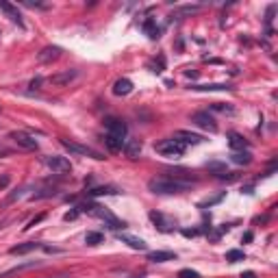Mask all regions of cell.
Segmentation results:
<instances>
[{
	"label": "cell",
	"instance_id": "20",
	"mask_svg": "<svg viewBox=\"0 0 278 278\" xmlns=\"http://www.w3.org/2000/svg\"><path fill=\"white\" fill-rule=\"evenodd\" d=\"M228 146L233 150H243V148H248V142L239 133H228Z\"/></svg>",
	"mask_w": 278,
	"mask_h": 278
},
{
	"label": "cell",
	"instance_id": "23",
	"mask_svg": "<svg viewBox=\"0 0 278 278\" xmlns=\"http://www.w3.org/2000/svg\"><path fill=\"white\" fill-rule=\"evenodd\" d=\"M102 241H104V235L102 233L92 231V233L85 235V243H87V246H98V243H102Z\"/></svg>",
	"mask_w": 278,
	"mask_h": 278
},
{
	"label": "cell",
	"instance_id": "16",
	"mask_svg": "<svg viewBox=\"0 0 278 278\" xmlns=\"http://www.w3.org/2000/svg\"><path fill=\"white\" fill-rule=\"evenodd\" d=\"M148 261H152V263H165V261H176V255H174V252L157 250V252H150Z\"/></svg>",
	"mask_w": 278,
	"mask_h": 278
},
{
	"label": "cell",
	"instance_id": "29",
	"mask_svg": "<svg viewBox=\"0 0 278 278\" xmlns=\"http://www.w3.org/2000/svg\"><path fill=\"white\" fill-rule=\"evenodd\" d=\"M42 219H44V215H37L35 219H31V222H29V226H26V228H31V226H35L37 222H42Z\"/></svg>",
	"mask_w": 278,
	"mask_h": 278
},
{
	"label": "cell",
	"instance_id": "5",
	"mask_svg": "<svg viewBox=\"0 0 278 278\" xmlns=\"http://www.w3.org/2000/svg\"><path fill=\"white\" fill-rule=\"evenodd\" d=\"M42 161L52 174H70L72 172V163L65 157H44Z\"/></svg>",
	"mask_w": 278,
	"mask_h": 278
},
{
	"label": "cell",
	"instance_id": "28",
	"mask_svg": "<svg viewBox=\"0 0 278 278\" xmlns=\"http://www.w3.org/2000/svg\"><path fill=\"white\" fill-rule=\"evenodd\" d=\"M78 213H80V211H78V209H74V211H70V213H65V222H70V219H76V217H78Z\"/></svg>",
	"mask_w": 278,
	"mask_h": 278
},
{
	"label": "cell",
	"instance_id": "9",
	"mask_svg": "<svg viewBox=\"0 0 278 278\" xmlns=\"http://www.w3.org/2000/svg\"><path fill=\"white\" fill-rule=\"evenodd\" d=\"M61 48L59 46H46L44 50H39L37 52V61L39 63H50V61H57L61 57Z\"/></svg>",
	"mask_w": 278,
	"mask_h": 278
},
{
	"label": "cell",
	"instance_id": "22",
	"mask_svg": "<svg viewBox=\"0 0 278 278\" xmlns=\"http://www.w3.org/2000/svg\"><path fill=\"white\" fill-rule=\"evenodd\" d=\"M104 144H107V148L111 150V152H118V150H122V139H118V137H113V135H104Z\"/></svg>",
	"mask_w": 278,
	"mask_h": 278
},
{
	"label": "cell",
	"instance_id": "26",
	"mask_svg": "<svg viewBox=\"0 0 278 278\" xmlns=\"http://www.w3.org/2000/svg\"><path fill=\"white\" fill-rule=\"evenodd\" d=\"M107 193H118L113 187H96V189L89 191V196H107Z\"/></svg>",
	"mask_w": 278,
	"mask_h": 278
},
{
	"label": "cell",
	"instance_id": "17",
	"mask_svg": "<svg viewBox=\"0 0 278 278\" xmlns=\"http://www.w3.org/2000/svg\"><path fill=\"white\" fill-rule=\"evenodd\" d=\"M130 92H133V83H130L128 78L116 80V85H113V94H116V96H128Z\"/></svg>",
	"mask_w": 278,
	"mask_h": 278
},
{
	"label": "cell",
	"instance_id": "6",
	"mask_svg": "<svg viewBox=\"0 0 278 278\" xmlns=\"http://www.w3.org/2000/svg\"><path fill=\"white\" fill-rule=\"evenodd\" d=\"M9 137L13 139L15 146H20L22 150H37L39 148L37 139L33 135H29V133H24V130H13V133H9Z\"/></svg>",
	"mask_w": 278,
	"mask_h": 278
},
{
	"label": "cell",
	"instance_id": "18",
	"mask_svg": "<svg viewBox=\"0 0 278 278\" xmlns=\"http://www.w3.org/2000/svg\"><path fill=\"white\" fill-rule=\"evenodd\" d=\"M124 152L128 159H137L139 154H142V142H139V139H130L124 146Z\"/></svg>",
	"mask_w": 278,
	"mask_h": 278
},
{
	"label": "cell",
	"instance_id": "33",
	"mask_svg": "<svg viewBox=\"0 0 278 278\" xmlns=\"http://www.w3.org/2000/svg\"><path fill=\"white\" fill-rule=\"evenodd\" d=\"M0 228H3V224H0Z\"/></svg>",
	"mask_w": 278,
	"mask_h": 278
},
{
	"label": "cell",
	"instance_id": "24",
	"mask_svg": "<svg viewBox=\"0 0 278 278\" xmlns=\"http://www.w3.org/2000/svg\"><path fill=\"white\" fill-rule=\"evenodd\" d=\"M144 31L148 33V35H150L152 39H157V37H159V33H161L159 26L154 24V20H146V22H144Z\"/></svg>",
	"mask_w": 278,
	"mask_h": 278
},
{
	"label": "cell",
	"instance_id": "10",
	"mask_svg": "<svg viewBox=\"0 0 278 278\" xmlns=\"http://www.w3.org/2000/svg\"><path fill=\"white\" fill-rule=\"evenodd\" d=\"M176 142H181L183 146H196V144H202L204 142V137L202 135H196V133H189V130H176V135H174Z\"/></svg>",
	"mask_w": 278,
	"mask_h": 278
},
{
	"label": "cell",
	"instance_id": "19",
	"mask_svg": "<svg viewBox=\"0 0 278 278\" xmlns=\"http://www.w3.org/2000/svg\"><path fill=\"white\" fill-rule=\"evenodd\" d=\"M120 237V239L122 241H124V243H128V246L130 248H133V250H146V248H148V243H146L144 239H137V237H130V235H118Z\"/></svg>",
	"mask_w": 278,
	"mask_h": 278
},
{
	"label": "cell",
	"instance_id": "7",
	"mask_svg": "<svg viewBox=\"0 0 278 278\" xmlns=\"http://www.w3.org/2000/svg\"><path fill=\"white\" fill-rule=\"evenodd\" d=\"M107 135H113V137H118V139H122L124 142V137H126V130H128V126H126V122L124 120H118V118H109L107 122Z\"/></svg>",
	"mask_w": 278,
	"mask_h": 278
},
{
	"label": "cell",
	"instance_id": "4",
	"mask_svg": "<svg viewBox=\"0 0 278 278\" xmlns=\"http://www.w3.org/2000/svg\"><path fill=\"white\" fill-rule=\"evenodd\" d=\"M61 146H63L65 150H70L72 154H78V157H89V159H96V161L104 159L98 150L89 148V146H83V144H76V142H68V139H61Z\"/></svg>",
	"mask_w": 278,
	"mask_h": 278
},
{
	"label": "cell",
	"instance_id": "13",
	"mask_svg": "<svg viewBox=\"0 0 278 278\" xmlns=\"http://www.w3.org/2000/svg\"><path fill=\"white\" fill-rule=\"evenodd\" d=\"M78 76V70H65V72H61V74H54V76H50V83L52 85H59V87H63V85H68V83H72Z\"/></svg>",
	"mask_w": 278,
	"mask_h": 278
},
{
	"label": "cell",
	"instance_id": "32",
	"mask_svg": "<svg viewBox=\"0 0 278 278\" xmlns=\"http://www.w3.org/2000/svg\"><path fill=\"white\" fill-rule=\"evenodd\" d=\"M7 181H9V178H3V181H0V189H5L7 187Z\"/></svg>",
	"mask_w": 278,
	"mask_h": 278
},
{
	"label": "cell",
	"instance_id": "11",
	"mask_svg": "<svg viewBox=\"0 0 278 278\" xmlns=\"http://www.w3.org/2000/svg\"><path fill=\"white\" fill-rule=\"evenodd\" d=\"M0 11H5V13H7V18H9L11 22L18 24L20 29H24V20H22V15H20V11L15 9L13 5H9V3H3V0H0Z\"/></svg>",
	"mask_w": 278,
	"mask_h": 278
},
{
	"label": "cell",
	"instance_id": "3",
	"mask_svg": "<svg viewBox=\"0 0 278 278\" xmlns=\"http://www.w3.org/2000/svg\"><path fill=\"white\" fill-rule=\"evenodd\" d=\"M154 150H157L161 157H168V159H178V157H183V152H185V146L181 142H176L174 137L172 139H163V142H159L157 146H154Z\"/></svg>",
	"mask_w": 278,
	"mask_h": 278
},
{
	"label": "cell",
	"instance_id": "27",
	"mask_svg": "<svg viewBox=\"0 0 278 278\" xmlns=\"http://www.w3.org/2000/svg\"><path fill=\"white\" fill-rule=\"evenodd\" d=\"M178 278H200V274L193 272V269H181V272H178Z\"/></svg>",
	"mask_w": 278,
	"mask_h": 278
},
{
	"label": "cell",
	"instance_id": "8",
	"mask_svg": "<svg viewBox=\"0 0 278 278\" xmlns=\"http://www.w3.org/2000/svg\"><path fill=\"white\" fill-rule=\"evenodd\" d=\"M191 122H196L200 128H204V130H211V133H215L217 130V124H215V120L209 116L207 111H198V113H193L191 116Z\"/></svg>",
	"mask_w": 278,
	"mask_h": 278
},
{
	"label": "cell",
	"instance_id": "15",
	"mask_svg": "<svg viewBox=\"0 0 278 278\" xmlns=\"http://www.w3.org/2000/svg\"><path fill=\"white\" fill-rule=\"evenodd\" d=\"M193 92H231V85L228 83H209V85H189Z\"/></svg>",
	"mask_w": 278,
	"mask_h": 278
},
{
	"label": "cell",
	"instance_id": "30",
	"mask_svg": "<svg viewBox=\"0 0 278 278\" xmlns=\"http://www.w3.org/2000/svg\"><path fill=\"white\" fill-rule=\"evenodd\" d=\"M239 278H257V274H255V272H243Z\"/></svg>",
	"mask_w": 278,
	"mask_h": 278
},
{
	"label": "cell",
	"instance_id": "14",
	"mask_svg": "<svg viewBox=\"0 0 278 278\" xmlns=\"http://www.w3.org/2000/svg\"><path fill=\"white\" fill-rule=\"evenodd\" d=\"M44 243L39 241H26V243H18V246H13L9 252L11 255H29V252H35V250H42Z\"/></svg>",
	"mask_w": 278,
	"mask_h": 278
},
{
	"label": "cell",
	"instance_id": "31",
	"mask_svg": "<svg viewBox=\"0 0 278 278\" xmlns=\"http://www.w3.org/2000/svg\"><path fill=\"white\" fill-rule=\"evenodd\" d=\"M183 235L185 237H196V235H198V231H183Z\"/></svg>",
	"mask_w": 278,
	"mask_h": 278
},
{
	"label": "cell",
	"instance_id": "21",
	"mask_svg": "<svg viewBox=\"0 0 278 278\" xmlns=\"http://www.w3.org/2000/svg\"><path fill=\"white\" fill-rule=\"evenodd\" d=\"M231 159L237 163V165H250V163H252V154H250L248 150H246V152L241 150V152H233Z\"/></svg>",
	"mask_w": 278,
	"mask_h": 278
},
{
	"label": "cell",
	"instance_id": "2",
	"mask_svg": "<svg viewBox=\"0 0 278 278\" xmlns=\"http://www.w3.org/2000/svg\"><path fill=\"white\" fill-rule=\"evenodd\" d=\"M76 209L80 211V213H89V215L100 217L102 222H107L109 228H113V231H124V228H126V222L118 219L111 211H107L104 207H100V204H96V202H83V204H78Z\"/></svg>",
	"mask_w": 278,
	"mask_h": 278
},
{
	"label": "cell",
	"instance_id": "12",
	"mask_svg": "<svg viewBox=\"0 0 278 278\" xmlns=\"http://www.w3.org/2000/svg\"><path fill=\"white\" fill-rule=\"evenodd\" d=\"M150 219L157 224V228L161 233H172V231H174V222L168 219V217H163L161 213H157V211H152V213H150Z\"/></svg>",
	"mask_w": 278,
	"mask_h": 278
},
{
	"label": "cell",
	"instance_id": "1",
	"mask_svg": "<svg viewBox=\"0 0 278 278\" xmlns=\"http://www.w3.org/2000/svg\"><path fill=\"white\" fill-rule=\"evenodd\" d=\"M196 183V178L189 176H157L148 183V189L152 193H161V196H168V193H183L187 189H191V185Z\"/></svg>",
	"mask_w": 278,
	"mask_h": 278
},
{
	"label": "cell",
	"instance_id": "25",
	"mask_svg": "<svg viewBox=\"0 0 278 278\" xmlns=\"http://www.w3.org/2000/svg\"><path fill=\"white\" fill-rule=\"evenodd\" d=\"M246 259V255H243L241 250H228L226 252V261L228 263H237V261H243Z\"/></svg>",
	"mask_w": 278,
	"mask_h": 278
}]
</instances>
